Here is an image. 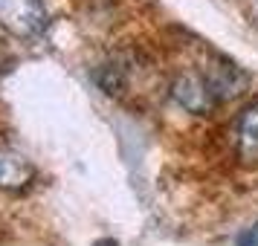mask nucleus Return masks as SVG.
<instances>
[{
  "label": "nucleus",
  "instance_id": "f257e3e1",
  "mask_svg": "<svg viewBox=\"0 0 258 246\" xmlns=\"http://www.w3.org/2000/svg\"><path fill=\"white\" fill-rule=\"evenodd\" d=\"M171 96L174 102L188 113H198V116H206L212 113L215 107L223 102L218 84L212 81L209 72H198V70H188L183 75H177L174 84H171Z\"/></svg>",
  "mask_w": 258,
  "mask_h": 246
},
{
  "label": "nucleus",
  "instance_id": "f03ea898",
  "mask_svg": "<svg viewBox=\"0 0 258 246\" xmlns=\"http://www.w3.org/2000/svg\"><path fill=\"white\" fill-rule=\"evenodd\" d=\"M0 26L15 38H35L47 26L44 0H0Z\"/></svg>",
  "mask_w": 258,
  "mask_h": 246
},
{
  "label": "nucleus",
  "instance_id": "7ed1b4c3",
  "mask_svg": "<svg viewBox=\"0 0 258 246\" xmlns=\"http://www.w3.org/2000/svg\"><path fill=\"white\" fill-rule=\"evenodd\" d=\"M32 177H35V168L26 156L9 151V148H0V188L21 191L32 183Z\"/></svg>",
  "mask_w": 258,
  "mask_h": 246
},
{
  "label": "nucleus",
  "instance_id": "20e7f679",
  "mask_svg": "<svg viewBox=\"0 0 258 246\" xmlns=\"http://www.w3.org/2000/svg\"><path fill=\"white\" fill-rule=\"evenodd\" d=\"M238 159L258 165V102L246 105L238 116Z\"/></svg>",
  "mask_w": 258,
  "mask_h": 246
},
{
  "label": "nucleus",
  "instance_id": "39448f33",
  "mask_svg": "<svg viewBox=\"0 0 258 246\" xmlns=\"http://www.w3.org/2000/svg\"><path fill=\"white\" fill-rule=\"evenodd\" d=\"M238 243H241V246H258V226H255V229H249Z\"/></svg>",
  "mask_w": 258,
  "mask_h": 246
}]
</instances>
